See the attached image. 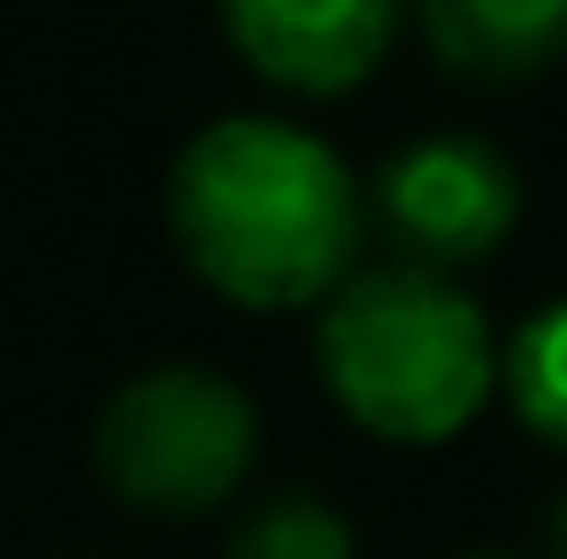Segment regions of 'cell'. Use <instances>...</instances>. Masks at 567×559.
<instances>
[{
	"instance_id": "1",
	"label": "cell",
	"mask_w": 567,
	"mask_h": 559,
	"mask_svg": "<svg viewBox=\"0 0 567 559\" xmlns=\"http://www.w3.org/2000/svg\"><path fill=\"white\" fill-rule=\"evenodd\" d=\"M169 238L230 307L299 314L361 269L369 185L291 115H215L169 169Z\"/></svg>"
},
{
	"instance_id": "2",
	"label": "cell",
	"mask_w": 567,
	"mask_h": 559,
	"mask_svg": "<svg viewBox=\"0 0 567 559\" xmlns=\"http://www.w3.org/2000/svg\"><path fill=\"white\" fill-rule=\"evenodd\" d=\"M315 369L353 429L383 445H445L498 391V338L453 277L383 261L315 307Z\"/></svg>"
},
{
	"instance_id": "3",
	"label": "cell",
	"mask_w": 567,
	"mask_h": 559,
	"mask_svg": "<svg viewBox=\"0 0 567 559\" xmlns=\"http://www.w3.org/2000/svg\"><path fill=\"white\" fill-rule=\"evenodd\" d=\"M261 453V406L230 383V375L199 369V361H169V369L131 375L93 429L100 483L162 521H192L215 514L246 490Z\"/></svg>"
},
{
	"instance_id": "4",
	"label": "cell",
	"mask_w": 567,
	"mask_h": 559,
	"mask_svg": "<svg viewBox=\"0 0 567 559\" xmlns=\"http://www.w3.org/2000/svg\"><path fill=\"white\" fill-rule=\"evenodd\" d=\"M514 222H522V177L491 138L468 131L399 146L369 185V230H383V246L406 269L437 277L475 269L514 238Z\"/></svg>"
},
{
	"instance_id": "5",
	"label": "cell",
	"mask_w": 567,
	"mask_h": 559,
	"mask_svg": "<svg viewBox=\"0 0 567 559\" xmlns=\"http://www.w3.org/2000/svg\"><path fill=\"white\" fill-rule=\"evenodd\" d=\"M406 0H223V31L254 77L299 100H346L391 62Z\"/></svg>"
},
{
	"instance_id": "6",
	"label": "cell",
	"mask_w": 567,
	"mask_h": 559,
	"mask_svg": "<svg viewBox=\"0 0 567 559\" xmlns=\"http://www.w3.org/2000/svg\"><path fill=\"white\" fill-rule=\"evenodd\" d=\"M414 23L468 85H529L567 62V0H414Z\"/></svg>"
},
{
	"instance_id": "7",
	"label": "cell",
	"mask_w": 567,
	"mask_h": 559,
	"mask_svg": "<svg viewBox=\"0 0 567 559\" xmlns=\"http://www.w3.org/2000/svg\"><path fill=\"white\" fill-rule=\"evenodd\" d=\"M498 391L514 406V422L567 453V299H553L545 314H529L506 345H498Z\"/></svg>"
},
{
	"instance_id": "8",
	"label": "cell",
	"mask_w": 567,
	"mask_h": 559,
	"mask_svg": "<svg viewBox=\"0 0 567 559\" xmlns=\"http://www.w3.org/2000/svg\"><path fill=\"white\" fill-rule=\"evenodd\" d=\"M230 559H353V521L315 490H277L238 521Z\"/></svg>"
},
{
	"instance_id": "9",
	"label": "cell",
	"mask_w": 567,
	"mask_h": 559,
	"mask_svg": "<svg viewBox=\"0 0 567 559\" xmlns=\"http://www.w3.org/2000/svg\"><path fill=\"white\" fill-rule=\"evenodd\" d=\"M545 552H553V559H567V490H560V506L545 514Z\"/></svg>"
},
{
	"instance_id": "10",
	"label": "cell",
	"mask_w": 567,
	"mask_h": 559,
	"mask_svg": "<svg viewBox=\"0 0 567 559\" xmlns=\"http://www.w3.org/2000/svg\"><path fill=\"white\" fill-rule=\"evenodd\" d=\"M461 559H514V552H461Z\"/></svg>"
}]
</instances>
